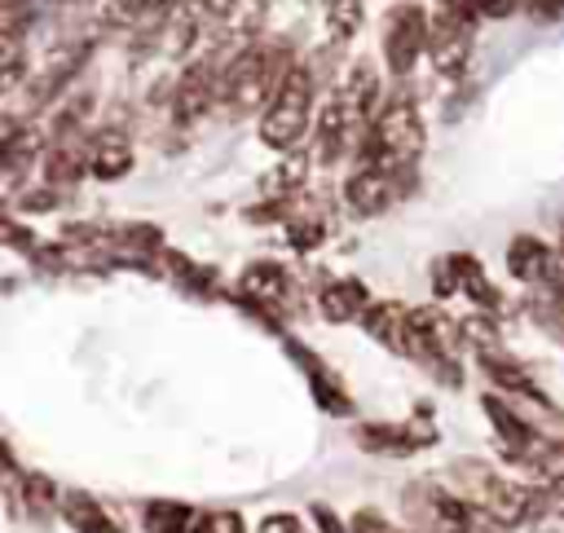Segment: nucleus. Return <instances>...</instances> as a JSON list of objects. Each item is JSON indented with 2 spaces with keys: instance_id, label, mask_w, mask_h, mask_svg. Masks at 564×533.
Masks as SVG:
<instances>
[{
  "instance_id": "2eb2a0df",
  "label": "nucleus",
  "mask_w": 564,
  "mask_h": 533,
  "mask_svg": "<svg viewBox=\"0 0 564 533\" xmlns=\"http://www.w3.org/2000/svg\"><path fill=\"white\" fill-rule=\"evenodd\" d=\"M507 269H511V278H520V282H551V273H555V251H551L542 238L520 233V238H511V247H507Z\"/></svg>"
},
{
  "instance_id": "f3484780",
  "label": "nucleus",
  "mask_w": 564,
  "mask_h": 533,
  "mask_svg": "<svg viewBox=\"0 0 564 533\" xmlns=\"http://www.w3.org/2000/svg\"><path fill=\"white\" fill-rule=\"evenodd\" d=\"M480 370L489 374V383H498V388H507V392H516V396H529V401H546V396H542V388L533 383V374H529L520 361L502 357V352H489V348H480Z\"/></svg>"
},
{
  "instance_id": "4be33fe9",
  "label": "nucleus",
  "mask_w": 564,
  "mask_h": 533,
  "mask_svg": "<svg viewBox=\"0 0 564 533\" xmlns=\"http://www.w3.org/2000/svg\"><path fill=\"white\" fill-rule=\"evenodd\" d=\"M454 273H458V291H463V295H471V300H476V304H485V308H494V304H498V295H494V286L485 282V273H480V264H476V260L454 255Z\"/></svg>"
},
{
  "instance_id": "b1692460",
  "label": "nucleus",
  "mask_w": 564,
  "mask_h": 533,
  "mask_svg": "<svg viewBox=\"0 0 564 533\" xmlns=\"http://www.w3.org/2000/svg\"><path fill=\"white\" fill-rule=\"evenodd\" d=\"M194 533H247V524L238 511H203L194 520Z\"/></svg>"
},
{
  "instance_id": "0eeeda50",
  "label": "nucleus",
  "mask_w": 564,
  "mask_h": 533,
  "mask_svg": "<svg viewBox=\"0 0 564 533\" xmlns=\"http://www.w3.org/2000/svg\"><path fill=\"white\" fill-rule=\"evenodd\" d=\"M427 44H432V18L423 13V4H414V0L397 4L383 22V62H388V70L410 75Z\"/></svg>"
},
{
  "instance_id": "393cba45",
  "label": "nucleus",
  "mask_w": 564,
  "mask_h": 533,
  "mask_svg": "<svg viewBox=\"0 0 564 533\" xmlns=\"http://www.w3.org/2000/svg\"><path fill=\"white\" fill-rule=\"evenodd\" d=\"M185 4H189V13L203 18V22H229L242 0H185Z\"/></svg>"
},
{
  "instance_id": "c756f323",
  "label": "nucleus",
  "mask_w": 564,
  "mask_h": 533,
  "mask_svg": "<svg viewBox=\"0 0 564 533\" xmlns=\"http://www.w3.org/2000/svg\"><path fill=\"white\" fill-rule=\"evenodd\" d=\"M313 520L322 524V533H344V529H339V520L330 515V507H313Z\"/></svg>"
},
{
  "instance_id": "f8f14e48",
  "label": "nucleus",
  "mask_w": 564,
  "mask_h": 533,
  "mask_svg": "<svg viewBox=\"0 0 564 533\" xmlns=\"http://www.w3.org/2000/svg\"><path fill=\"white\" fill-rule=\"evenodd\" d=\"M339 101H344V110L352 115L357 132H366L370 119H375V110H379V75H375L370 62H357V66L344 75V84H339Z\"/></svg>"
},
{
  "instance_id": "2f4dec72",
  "label": "nucleus",
  "mask_w": 564,
  "mask_h": 533,
  "mask_svg": "<svg viewBox=\"0 0 564 533\" xmlns=\"http://www.w3.org/2000/svg\"><path fill=\"white\" fill-rule=\"evenodd\" d=\"M560 260H564V242H560Z\"/></svg>"
},
{
  "instance_id": "5701e85b",
  "label": "nucleus",
  "mask_w": 564,
  "mask_h": 533,
  "mask_svg": "<svg viewBox=\"0 0 564 533\" xmlns=\"http://www.w3.org/2000/svg\"><path fill=\"white\" fill-rule=\"evenodd\" d=\"M361 26V0H330L326 4V31L330 40H348Z\"/></svg>"
},
{
  "instance_id": "4468645a",
  "label": "nucleus",
  "mask_w": 564,
  "mask_h": 533,
  "mask_svg": "<svg viewBox=\"0 0 564 533\" xmlns=\"http://www.w3.org/2000/svg\"><path fill=\"white\" fill-rule=\"evenodd\" d=\"M317 308H322L326 322H361V313L370 308V291L357 278H335V282L322 286Z\"/></svg>"
},
{
  "instance_id": "412c9836",
  "label": "nucleus",
  "mask_w": 564,
  "mask_h": 533,
  "mask_svg": "<svg viewBox=\"0 0 564 533\" xmlns=\"http://www.w3.org/2000/svg\"><path fill=\"white\" fill-rule=\"evenodd\" d=\"M194 511L181 502H150L145 507V529L150 533H194Z\"/></svg>"
},
{
  "instance_id": "7ed1b4c3",
  "label": "nucleus",
  "mask_w": 564,
  "mask_h": 533,
  "mask_svg": "<svg viewBox=\"0 0 564 533\" xmlns=\"http://www.w3.org/2000/svg\"><path fill=\"white\" fill-rule=\"evenodd\" d=\"M423 119L410 97H392L375 110L370 128L361 132V163H388V167H410L423 154Z\"/></svg>"
},
{
  "instance_id": "39448f33",
  "label": "nucleus",
  "mask_w": 564,
  "mask_h": 533,
  "mask_svg": "<svg viewBox=\"0 0 564 533\" xmlns=\"http://www.w3.org/2000/svg\"><path fill=\"white\" fill-rule=\"evenodd\" d=\"M405 515H410L414 533H485V529H494V520L480 515L458 489H441V485H410Z\"/></svg>"
},
{
  "instance_id": "423d86ee",
  "label": "nucleus",
  "mask_w": 564,
  "mask_h": 533,
  "mask_svg": "<svg viewBox=\"0 0 564 533\" xmlns=\"http://www.w3.org/2000/svg\"><path fill=\"white\" fill-rule=\"evenodd\" d=\"M458 339H463L458 322H449L441 308H410L405 357H414L419 366H427L445 383L458 379Z\"/></svg>"
},
{
  "instance_id": "cd10ccee",
  "label": "nucleus",
  "mask_w": 564,
  "mask_h": 533,
  "mask_svg": "<svg viewBox=\"0 0 564 533\" xmlns=\"http://www.w3.org/2000/svg\"><path fill=\"white\" fill-rule=\"evenodd\" d=\"M542 511L564 520V480H551V485L542 489Z\"/></svg>"
},
{
  "instance_id": "6ab92c4d",
  "label": "nucleus",
  "mask_w": 564,
  "mask_h": 533,
  "mask_svg": "<svg viewBox=\"0 0 564 533\" xmlns=\"http://www.w3.org/2000/svg\"><path fill=\"white\" fill-rule=\"evenodd\" d=\"M361 326L379 339V344H388V348H397V352H405V326H410V308H401V304H370L366 313H361Z\"/></svg>"
},
{
  "instance_id": "bb28decb",
  "label": "nucleus",
  "mask_w": 564,
  "mask_h": 533,
  "mask_svg": "<svg viewBox=\"0 0 564 533\" xmlns=\"http://www.w3.org/2000/svg\"><path fill=\"white\" fill-rule=\"evenodd\" d=\"M348 533H414V529H397V524H388L379 511H357V515L348 520Z\"/></svg>"
},
{
  "instance_id": "20e7f679",
  "label": "nucleus",
  "mask_w": 564,
  "mask_h": 533,
  "mask_svg": "<svg viewBox=\"0 0 564 533\" xmlns=\"http://www.w3.org/2000/svg\"><path fill=\"white\" fill-rule=\"evenodd\" d=\"M308 123H313V70L308 66H291L282 88L260 110V141L269 150L291 154L300 145V137L308 132Z\"/></svg>"
},
{
  "instance_id": "6e6552de",
  "label": "nucleus",
  "mask_w": 564,
  "mask_h": 533,
  "mask_svg": "<svg viewBox=\"0 0 564 533\" xmlns=\"http://www.w3.org/2000/svg\"><path fill=\"white\" fill-rule=\"evenodd\" d=\"M410 167H388V163H361L348 181H344V203L352 216H379L388 211L401 194H405V181Z\"/></svg>"
},
{
  "instance_id": "a878e982",
  "label": "nucleus",
  "mask_w": 564,
  "mask_h": 533,
  "mask_svg": "<svg viewBox=\"0 0 564 533\" xmlns=\"http://www.w3.org/2000/svg\"><path fill=\"white\" fill-rule=\"evenodd\" d=\"M322 238H326V225H322L317 216H308V220H291V242H295L300 251H313Z\"/></svg>"
},
{
  "instance_id": "a211bd4d",
  "label": "nucleus",
  "mask_w": 564,
  "mask_h": 533,
  "mask_svg": "<svg viewBox=\"0 0 564 533\" xmlns=\"http://www.w3.org/2000/svg\"><path fill=\"white\" fill-rule=\"evenodd\" d=\"M242 291L256 304H286L291 300V273L282 264H251L242 273Z\"/></svg>"
},
{
  "instance_id": "dca6fc26",
  "label": "nucleus",
  "mask_w": 564,
  "mask_h": 533,
  "mask_svg": "<svg viewBox=\"0 0 564 533\" xmlns=\"http://www.w3.org/2000/svg\"><path fill=\"white\" fill-rule=\"evenodd\" d=\"M128 167H132V145H128L123 132L110 128V132H97L88 141V172L97 181H119Z\"/></svg>"
},
{
  "instance_id": "9d476101",
  "label": "nucleus",
  "mask_w": 564,
  "mask_h": 533,
  "mask_svg": "<svg viewBox=\"0 0 564 533\" xmlns=\"http://www.w3.org/2000/svg\"><path fill=\"white\" fill-rule=\"evenodd\" d=\"M220 75L225 66H212V62H194L181 79H176V93H172V115L176 119H198L203 110H212V101L220 97Z\"/></svg>"
},
{
  "instance_id": "ddd939ff",
  "label": "nucleus",
  "mask_w": 564,
  "mask_h": 533,
  "mask_svg": "<svg viewBox=\"0 0 564 533\" xmlns=\"http://www.w3.org/2000/svg\"><path fill=\"white\" fill-rule=\"evenodd\" d=\"M62 520L75 533H123L115 511L101 498H93L88 489H62Z\"/></svg>"
},
{
  "instance_id": "1a4fd4ad",
  "label": "nucleus",
  "mask_w": 564,
  "mask_h": 533,
  "mask_svg": "<svg viewBox=\"0 0 564 533\" xmlns=\"http://www.w3.org/2000/svg\"><path fill=\"white\" fill-rule=\"evenodd\" d=\"M471 22H476V13L463 9L458 0H445L441 13L432 18V44H427V53H432V62H436L441 75H458L463 70V62L471 53Z\"/></svg>"
},
{
  "instance_id": "aec40b11",
  "label": "nucleus",
  "mask_w": 564,
  "mask_h": 533,
  "mask_svg": "<svg viewBox=\"0 0 564 533\" xmlns=\"http://www.w3.org/2000/svg\"><path fill=\"white\" fill-rule=\"evenodd\" d=\"M357 440L370 454H410L419 440H427V427L423 432H414V427H361Z\"/></svg>"
},
{
  "instance_id": "f03ea898",
  "label": "nucleus",
  "mask_w": 564,
  "mask_h": 533,
  "mask_svg": "<svg viewBox=\"0 0 564 533\" xmlns=\"http://www.w3.org/2000/svg\"><path fill=\"white\" fill-rule=\"evenodd\" d=\"M286 75H291L286 48H278V44H251V48H242V53L225 66V75H220V101H225L234 115L264 110L269 97L282 88Z\"/></svg>"
},
{
  "instance_id": "c85d7f7f",
  "label": "nucleus",
  "mask_w": 564,
  "mask_h": 533,
  "mask_svg": "<svg viewBox=\"0 0 564 533\" xmlns=\"http://www.w3.org/2000/svg\"><path fill=\"white\" fill-rule=\"evenodd\" d=\"M264 533H304V524L295 515H269L264 520Z\"/></svg>"
},
{
  "instance_id": "f257e3e1",
  "label": "nucleus",
  "mask_w": 564,
  "mask_h": 533,
  "mask_svg": "<svg viewBox=\"0 0 564 533\" xmlns=\"http://www.w3.org/2000/svg\"><path fill=\"white\" fill-rule=\"evenodd\" d=\"M454 489L480 515H489L498 529H516V524H524L529 515L542 511V489H529V485H520V480H511V476H502L485 463L454 467Z\"/></svg>"
},
{
  "instance_id": "7c9ffc66",
  "label": "nucleus",
  "mask_w": 564,
  "mask_h": 533,
  "mask_svg": "<svg viewBox=\"0 0 564 533\" xmlns=\"http://www.w3.org/2000/svg\"><path fill=\"white\" fill-rule=\"evenodd\" d=\"M524 9H533V13H542V18H551V13H560L564 9V0H520Z\"/></svg>"
},
{
  "instance_id": "9b49d317",
  "label": "nucleus",
  "mask_w": 564,
  "mask_h": 533,
  "mask_svg": "<svg viewBox=\"0 0 564 533\" xmlns=\"http://www.w3.org/2000/svg\"><path fill=\"white\" fill-rule=\"evenodd\" d=\"M352 132H357L352 115L344 110L339 93H330V97L322 101V110H317V132H313V154H317V163H335V159L352 145Z\"/></svg>"
}]
</instances>
